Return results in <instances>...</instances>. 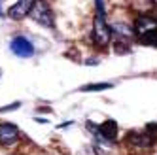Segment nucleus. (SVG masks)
<instances>
[{"label": "nucleus", "instance_id": "11", "mask_svg": "<svg viewBox=\"0 0 157 155\" xmlns=\"http://www.w3.org/2000/svg\"><path fill=\"white\" fill-rule=\"evenodd\" d=\"M114 51L117 53V55H127L131 49H129V46H127V40H116L114 42Z\"/></svg>", "mask_w": 157, "mask_h": 155}, {"label": "nucleus", "instance_id": "5", "mask_svg": "<svg viewBox=\"0 0 157 155\" xmlns=\"http://www.w3.org/2000/svg\"><path fill=\"white\" fill-rule=\"evenodd\" d=\"M19 140V127L10 123V121H4L0 123V146H13V144Z\"/></svg>", "mask_w": 157, "mask_h": 155}, {"label": "nucleus", "instance_id": "3", "mask_svg": "<svg viewBox=\"0 0 157 155\" xmlns=\"http://www.w3.org/2000/svg\"><path fill=\"white\" fill-rule=\"evenodd\" d=\"M87 129H91L93 134L98 140L106 142V144L116 142V138H117V123L114 119H106L104 123H100V125H93L91 121H87Z\"/></svg>", "mask_w": 157, "mask_h": 155}, {"label": "nucleus", "instance_id": "8", "mask_svg": "<svg viewBox=\"0 0 157 155\" xmlns=\"http://www.w3.org/2000/svg\"><path fill=\"white\" fill-rule=\"evenodd\" d=\"M32 4H34V0H17V2L8 9V15L19 21V19H23L30 13V9H32Z\"/></svg>", "mask_w": 157, "mask_h": 155}, {"label": "nucleus", "instance_id": "4", "mask_svg": "<svg viewBox=\"0 0 157 155\" xmlns=\"http://www.w3.org/2000/svg\"><path fill=\"white\" fill-rule=\"evenodd\" d=\"M10 49H12L13 55L23 57V59H29V57L34 55V46H32V42L27 40L25 36H15L12 42H10Z\"/></svg>", "mask_w": 157, "mask_h": 155}, {"label": "nucleus", "instance_id": "2", "mask_svg": "<svg viewBox=\"0 0 157 155\" xmlns=\"http://www.w3.org/2000/svg\"><path fill=\"white\" fill-rule=\"evenodd\" d=\"M30 19L36 21L38 25L46 27V28H53L55 21H53V13H51V8L46 0H34L32 4V9H30Z\"/></svg>", "mask_w": 157, "mask_h": 155}, {"label": "nucleus", "instance_id": "6", "mask_svg": "<svg viewBox=\"0 0 157 155\" xmlns=\"http://www.w3.org/2000/svg\"><path fill=\"white\" fill-rule=\"evenodd\" d=\"M125 142L134 148H150L153 144V136L148 134L146 130H131L125 136Z\"/></svg>", "mask_w": 157, "mask_h": 155}, {"label": "nucleus", "instance_id": "7", "mask_svg": "<svg viewBox=\"0 0 157 155\" xmlns=\"http://www.w3.org/2000/svg\"><path fill=\"white\" fill-rule=\"evenodd\" d=\"M132 28H134V34H138V38H140V36L148 34L151 30H157V19H153L150 15H140L136 21H134Z\"/></svg>", "mask_w": 157, "mask_h": 155}, {"label": "nucleus", "instance_id": "12", "mask_svg": "<svg viewBox=\"0 0 157 155\" xmlns=\"http://www.w3.org/2000/svg\"><path fill=\"white\" fill-rule=\"evenodd\" d=\"M19 106H21V102H13V104H10V106H2V108H0V112H12V110H15Z\"/></svg>", "mask_w": 157, "mask_h": 155}, {"label": "nucleus", "instance_id": "13", "mask_svg": "<svg viewBox=\"0 0 157 155\" xmlns=\"http://www.w3.org/2000/svg\"><path fill=\"white\" fill-rule=\"evenodd\" d=\"M4 15V12H2V0H0V17Z\"/></svg>", "mask_w": 157, "mask_h": 155}, {"label": "nucleus", "instance_id": "9", "mask_svg": "<svg viewBox=\"0 0 157 155\" xmlns=\"http://www.w3.org/2000/svg\"><path fill=\"white\" fill-rule=\"evenodd\" d=\"M114 83L110 81H102V83H89V85H83L80 91H85V93H91V91H104V89H112Z\"/></svg>", "mask_w": 157, "mask_h": 155}, {"label": "nucleus", "instance_id": "1", "mask_svg": "<svg viewBox=\"0 0 157 155\" xmlns=\"http://www.w3.org/2000/svg\"><path fill=\"white\" fill-rule=\"evenodd\" d=\"M112 30L110 25H106V13H95V23H93V32H91V40L95 46L104 47L110 43Z\"/></svg>", "mask_w": 157, "mask_h": 155}, {"label": "nucleus", "instance_id": "10", "mask_svg": "<svg viewBox=\"0 0 157 155\" xmlns=\"http://www.w3.org/2000/svg\"><path fill=\"white\" fill-rule=\"evenodd\" d=\"M140 42L146 43V46H151V47H157V30H151L148 34L140 36Z\"/></svg>", "mask_w": 157, "mask_h": 155}, {"label": "nucleus", "instance_id": "14", "mask_svg": "<svg viewBox=\"0 0 157 155\" xmlns=\"http://www.w3.org/2000/svg\"><path fill=\"white\" fill-rule=\"evenodd\" d=\"M155 13H157V8H155Z\"/></svg>", "mask_w": 157, "mask_h": 155}]
</instances>
